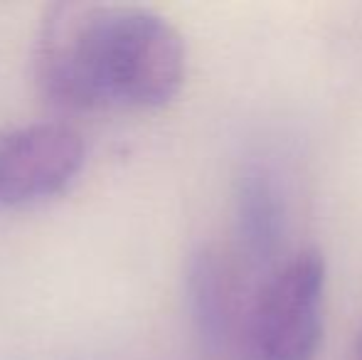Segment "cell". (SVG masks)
Masks as SVG:
<instances>
[{"instance_id":"cell-5","label":"cell","mask_w":362,"mask_h":360,"mask_svg":"<svg viewBox=\"0 0 362 360\" xmlns=\"http://www.w3.org/2000/svg\"><path fill=\"white\" fill-rule=\"evenodd\" d=\"M239 252L254 267L272 265L284 242V197L264 166H247L237 180Z\"/></svg>"},{"instance_id":"cell-6","label":"cell","mask_w":362,"mask_h":360,"mask_svg":"<svg viewBox=\"0 0 362 360\" xmlns=\"http://www.w3.org/2000/svg\"><path fill=\"white\" fill-rule=\"evenodd\" d=\"M355 360H362V328L358 333V343H355Z\"/></svg>"},{"instance_id":"cell-3","label":"cell","mask_w":362,"mask_h":360,"mask_svg":"<svg viewBox=\"0 0 362 360\" xmlns=\"http://www.w3.org/2000/svg\"><path fill=\"white\" fill-rule=\"evenodd\" d=\"M86 166V141L64 121L0 131V207L25 210L64 195Z\"/></svg>"},{"instance_id":"cell-4","label":"cell","mask_w":362,"mask_h":360,"mask_svg":"<svg viewBox=\"0 0 362 360\" xmlns=\"http://www.w3.org/2000/svg\"><path fill=\"white\" fill-rule=\"evenodd\" d=\"M185 296L192 326L210 353L239 346L252 298L234 255L215 245L192 252L185 272Z\"/></svg>"},{"instance_id":"cell-1","label":"cell","mask_w":362,"mask_h":360,"mask_svg":"<svg viewBox=\"0 0 362 360\" xmlns=\"http://www.w3.org/2000/svg\"><path fill=\"white\" fill-rule=\"evenodd\" d=\"M33 69L49 104L76 114L153 111L185 84V40L151 8L119 3L49 5Z\"/></svg>"},{"instance_id":"cell-2","label":"cell","mask_w":362,"mask_h":360,"mask_svg":"<svg viewBox=\"0 0 362 360\" xmlns=\"http://www.w3.org/2000/svg\"><path fill=\"white\" fill-rule=\"evenodd\" d=\"M323 311L325 262L313 250L298 252L254 294L239 341L244 360H315Z\"/></svg>"}]
</instances>
